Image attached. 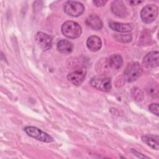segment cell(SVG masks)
<instances>
[{"instance_id":"19","label":"cell","mask_w":159,"mask_h":159,"mask_svg":"<svg viewBox=\"0 0 159 159\" xmlns=\"http://www.w3.org/2000/svg\"><path fill=\"white\" fill-rule=\"evenodd\" d=\"M147 91L148 94L155 96L158 94V88L155 85H154V86H150L148 87V88H147Z\"/></svg>"},{"instance_id":"12","label":"cell","mask_w":159,"mask_h":159,"mask_svg":"<svg viewBox=\"0 0 159 159\" xmlns=\"http://www.w3.org/2000/svg\"><path fill=\"white\" fill-rule=\"evenodd\" d=\"M86 24L91 29L96 30L101 29L102 27V22L101 19L98 16L94 14H91L87 17Z\"/></svg>"},{"instance_id":"8","label":"cell","mask_w":159,"mask_h":159,"mask_svg":"<svg viewBox=\"0 0 159 159\" xmlns=\"http://www.w3.org/2000/svg\"><path fill=\"white\" fill-rule=\"evenodd\" d=\"M35 40L42 50L46 51L51 48L52 39L48 34L39 32L36 34Z\"/></svg>"},{"instance_id":"5","label":"cell","mask_w":159,"mask_h":159,"mask_svg":"<svg viewBox=\"0 0 159 159\" xmlns=\"http://www.w3.org/2000/svg\"><path fill=\"white\" fill-rule=\"evenodd\" d=\"M24 131L29 136L38 140L43 142H52L53 141V138L48 134L35 127L27 126L24 129Z\"/></svg>"},{"instance_id":"20","label":"cell","mask_w":159,"mask_h":159,"mask_svg":"<svg viewBox=\"0 0 159 159\" xmlns=\"http://www.w3.org/2000/svg\"><path fill=\"white\" fill-rule=\"evenodd\" d=\"M148 109L152 113L155 114L157 116H158V103L151 104L148 106Z\"/></svg>"},{"instance_id":"22","label":"cell","mask_w":159,"mask_h":159,"mask_svg":"<svg viewBox=\"0 0 159 159\" xmlns=\"http://www.w3.org/2000/svg\"><path fill=\"white\" fill-rule=\"evenodd\" d=\"M130 152H131L134 155H136V156H137V157H139V158H148V157H147V156H145V155H142V154L140 153H139L137 151H136L135 150H134V149H133V148L131 149Z\"/></svg>"},{"instance_id":"21","label":"cell","mask_w":159,"mask_h":159,"mask_svg":"<svg viewBox=\"0 0 159 159\" xmlns=\"http://www.w3.org/2000/svg\"><path fill=\"white\" fill-rule=\"evenodd\" d=\"M93 3L97 7H101L107 3V1H94Z\"/></svg>"},{"instance_id":"7","label":"cell","mask_w":159,"mask_h":159,"mask_svg":"<svg viewBox=\"0 0 159 159\" xmlns=\"http://www.w3.org/2000/svg\"><path fill=\"white\" fill-rule=\"evenodd\" d=\"M86 74V68L84 67H81L70 73L67 76V78L73 84L76 86H79L84 81Z\"/></svg>"},{"instance_id":"4","label":"cell","mask_w":159,"mask_h":159,"mask_svg":"<svg viewBox=\"0 0 159 159\" xmlns=\"http://www.w3.org/2000/svg\"><path fill=\"white\" fill-rule=\"evenodd\" d=\"M90 84L94 88L104 92H108L111 89V79L105 76H96L92 78Z\"/></svg>"},{"instance_id":"1","label":"cell","mask_w":159,"mask_h":159,"mask_svg":"<svg viewBox=\"0 0 159 159\" xmlns=\"http://www.w3.org/2000/svg\"><path fill=\"white\" fill-rule=\"evenodd\" d=\"M61 32L69 39H76L81 34V27L75 22L66 21L61 26Z\"/></svg>"},{"instance_id":"15","label":"cell","mask_w":159,"mask_h":159,"mask_svg":"<svg viewBox=\"0 0 159 159\" xmlns=\"http://www.w3.org/2000/svg\"><path fill=\"white\" fill-rule=\"evenodd\" d=\"M142 141L147 145L155 150L159 148V137L155 135H145L142 137Z\"/></svg>"},{"instance_id":"23","label":"cell","mask_w":159,"mask_h":159,"mask_svg":"<svg viewBox=\"0 0 159 159\" xmlns=\"http://www.w3.org/2000/svg\"><path fill=\"white\" fill-rule=\"evenodd\" d=\"M127 2L130 4L132 6H133V5H137L138 4H140V3L142 2V1H127Z\"/></svg>"},{"instance_id":"3","label":"cell","mask_w":159,"mask_h":159,"mask_svg":"<svg viewBox=\"0 0 159 159\" xmlns=\"http://www.w3.org/2000/svg\"><path fill=\"white\" fill-rule=\"evenodd\" d=\"M158 8L157 6L153 4H147L141 11L140 17L145 23H151L157 17Z\"/></svg>"},{"instance_id":"11","label":"cell","mask_w":159,"mask_h":159,"mask_svg":"<svg viewBox=\"0 0 159 159\" xmlns=\"http://www.w3.org/2000/svg\"><path fill=\"white\" fill-rule=\"evenodd\" d=\"M109 27L114 30L119 32H129L133 30L134 25L132 23H120L110 22Z\"/></svg>"},{"instance_id":"10","label":"cell","mask_w":159,"mask_h":159,"mask_svg":"<svg viewBox=\"0 0 159 159\" xmlns=\"http://www.w3.org/2000/svg\"><path fill=\"white\" fill-rule=\"evenodd\" d=\"M111 11L117 17H124L127 15V9L121 1H114L111 4Z\"/></svg>"},{"instance_id":"6","label":"cell","mask_w":159,"mask_h":159,"mask_svg":"<svg viewBox=\"0 0 159 159\" xmlns=\"http://www.w3.org/2000/svg\"><path fill=\"white\" fill-rule=\"evenodd\" d=\"M64 11L68 15L72 17H78L81 15L84 10L82 3L77 1H69L64 4Z\"/></svg>"},{"instance_id":"14","label":"cell","mask_w":159,"mask_h":159,"mask_svg":"<svg viewBox=\"0 0 159 159\" xmlns=\"http://www.w3.org/2000/svg\"><path fill=\"white\" fill-rule=\"evenodd\" d=\"M106 63L109 68L117 70L122 65L123 60L122 57L118 54L112 55L107 59Z\"/></svg>"},{"instance_id":"18","label":"cell","mask_w":159,"mask_h":159,"mask_svg":"<svg viewBox=\"0 0 159 159\" xmlns=\"http://www.w3.org/2000/svg\"><path fill=\"white\" fill-rule=\"evenodd\" d=\"M117 35V34H116ZM116 39L123 43H127L131 40L132 35L130 34H126V35H117L116 36Z\"/></svg>"},{"instance_id":"13","label":"cell","mask_w":159,"mask_h":159,"mask_svg":"<svg viewBox=\"0 0 159 159\" xmlns=\"http://www.w3.org/2000/svg\"><path fill=\"white\" fill-rule=\"evenodd\" d=\"M86 45L89 50L92 52H96L101 48L102 42L99 37L93 35L88 39L86 41Z\"/></svg>"},{"instance_id":"2","label":"cell","mask_w":159,"mask_h":159,"mask_svg":"<svg viewBox=\"0 0 159 159\" xmlns=\"http://www.w3.org/2000/svg\"><path fill=\"white\" fill-rule=\"evenodd\" d=\"M142 73V68L137 62H132L126 66L124 71V79L128 82L137 80Z\"/></svg>"},{"instance_id":"17","label":"cell","mask_w":159,"mask_h":159,"mask_svg":"<svg viewBox=\"0 0 159 159\" xmlns=\"http://www.w3.org/2000/svg\"><path fill=\"white\" fill-rule=\"evenodd\" d=\"M132 96L133 97V98L137 101H140L141 100H142L143 99V93L140 90V89L137 88H134L132 89Z\"/></svg>"},{"instance_id":"16","label":"cell","mask_w":159,"mask_h":159,"mask_svg":"<svg viewBox=\"0 0 159 159\" xmlns=\"http://www.w3.org/2000/svg\"><path fill=\"white\" fill-rule=\"evenodd\" d=\"M73 45L72 43L67 40H60L57 43V49L61 53L64 54H69L73 50Z\"/></svg>"},{"instance_id":"9","label":"cell","mask_w":159,"mask_h":159,"mask_svg":"<svg viewBox=\"0 0 159 159\" xmlns=\"http://www.w3.org/2000/svg\"><path fill=\"white\" fill-rule=\"evenodd\" d=\"M158 52L152 51L148 53L143 59V65L148 68H153L158 66Z\"/></svg>"}]
</instances>
